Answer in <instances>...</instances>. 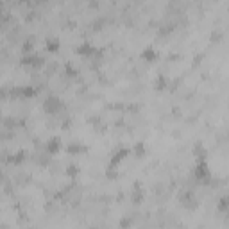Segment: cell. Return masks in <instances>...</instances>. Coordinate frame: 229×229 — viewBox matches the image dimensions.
Listing matches in <instances>:
<instances>
[{"label":"cell","mask_w":229,"mask_h":229,"mask_svg":"<svg viewBox=\"0 0 229 229\" xmlns=\"http://www.w3.org/2000/svg\"><path fill=\"white\" fill-rule=\"evenodd\" d=\"M59 149V138H52L50 142H49V150L50 152H56Z\"/></svg>","instance_id":"obj_1"},{"label":"cell","mask_w":229,"mask_h":229,"mask_svg":"<svg viewBox=\"0 0 229 229\" xmlns=\"http://www.w3.org/2000/svg\"><path fill=\"white\" fill-rule=\"evenodd\" d=\"M206 174H208L206 167H204V165H199V167H197V177H204Z\"/></svg>","instance_id":"obj_3"},{"label":"cell","mask_w":229,"mask_h":229,"mask_svg":"<svg viewBox=\"0 0 229 229\" xmlns=\"http://www.w3.org/2000/svg\"><path fill=\"white\" fill-rule=\"evenodd\" d=\"M47 49H49V50H52V52H54V50H57V49H59V43H57V41H56V39H50V41H49V43H47Z\"/></svg>","instance_id":"obj_2"}]
</instances>
